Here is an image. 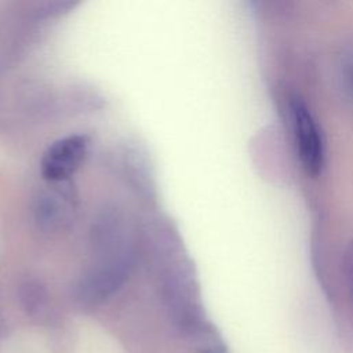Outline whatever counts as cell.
I'll use <instances>...</instances> for the list:
<instances>
[{
    "label": "cell",
    "instance_id": "obj_2",
    "mask_svg": "<svg viewBox=\"0 0 353 353\" xmlns=\"http://www.w3.org/2000/svg\"><path fill=\"white\" fill-rule=\"evenodd\" d=\"M290 113L301 164L309 175L317 176L324 164V145L319 125L306 103L299 98L291 99Z\"/></svg>",
    "mask_w": 353,
    "mask_h": 353
},
{
    "label": "cell",
    "instance_id": "obj_1",
    "mask_svg": "<svg viewBox=\"0 0 353 353\" xmlns=\"http://www.w3.org/2000/svg\"><path fill=\"white\" fill-rule=\"evenodd\" d=\"M130 226L120 215L108 214L92 229V255L97 262L83 288L94 299L112 294L128 273L132 256Z\"/></svg>",
    "mask_w": 353,
    "mask_h": 353
},
{
    "label": "cell",
    "instance_id": "obj_5",
    "mask_svg": "<svg viewBox=\"0 0 353 353\" xmlns=\"http://www.w3.org/2000/svg\"><path fill=\"white\" fill-rule=\"evenodd\" d=\"M350 258H352V259H353V252H352V254H350Z\"/></svg>",
    "mask_w": 353,
    "mask_h": 353
},
{
    "label": "cell",
    "instance_id": "obj_3",
    "mask_svg": "<svg viewBox=\"0 0 353 353\" xmlns=\"http://www.w3.org/2000/svg\"><path fill=\"white\" fill-rule=\"evenodd\" d=\"M90 148V138L83 134L68 135L52 142L43 153L40 174L48 183L66 182L83 164Z\"/></svg>",
    "mask_w": 353,
    "mask_h": 353
},
{
    "label": "cell",
    "instance_id": "obj_4",
    "mask_svg": "<svg viewBox=\"0 0 353 353\" xmlns=\"http://www.w3.org/2000/svg\"><path fill=\"white\" fill-rule=\"evenodd\" d=\"M52 186L43 192L34 204V219L43 232L57 233L68 229L76 216V192L69 181L51 183Z\"/></svg>",
    "mask_w": 353,
    "mask_h": 353
}]
</instances>
